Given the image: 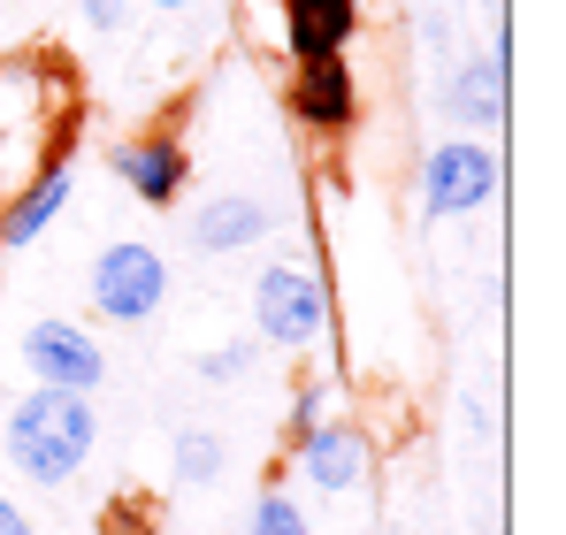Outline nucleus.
Returning a JSON list of instances; mask_svg holds the SVG:
<instances>
[{
  "instance_id": "4468645a",
  "label": "nucleus",
  "mask_w": 566,
  "mask_h": 535,
  "mask_svg": "<svg viewBox=\"0 0 566 535\" xmlns=\"http://www.w3.org/2000/svg\"><path fill=\"white\" fill-rule=\"evenodd\" d=\"M245 535H314V521H306L298 497H283V482H269L253 497V513H245Z\"/></svg>"
},
{
  "instance_id": "1a4fd4ad",
  "label": "nucleus",
  "mask_w": 566,
  "mask_h": 535,
  "mask_svg": "<svg viewBox=\"0 0 566 535\" xmlns=\"http://www.w3.org/2000/svg\"><path fill=\"white\" fill-rule=\"evenodd\" d=\"M269 230H276V207L253 199V191H214V199L185 207L191 253H245V245H261Z\"/></svg>"
},
{
  "instance_id": "2eb2a0df",
  "label": "nucleus",
  "mask_w": 566,
  "mask_h": 535,
  "mask_svg": "<svg viewBox=\"0 0 566 535\" xmlns=\"http://www.w3.org/2000/svg\"><path fill=\"white\" fill-rule=\"evenodd\" d=\"M99 535H161V513H154V497H138V490H115V497L99 505Z\"/></svg>"
},
{
  "instance_id": "39448f33",
  "label": "nucleus",
  "mask_w": 566,
  "mask_h": 535,
  "mask_svg": "<svg viewBox=\"0 0 566 535\" xmlns=\"http://www.w3.org/2000/svg\"><path fill=\"white\" fill-rule=\"evenodd\" d=\"M107 169H115V183H123L138 207L169 214V207L185 199V183H191V154H185L177 130H138V138L107 146Z\"/></svg>"
},
{
  "instance_id": "a211bd4d",
  "label": "nucleus",
  "mask_w": 566,
  "mask_h": 535,
  "mask_svg": "<svg viewBox=\"0 0 566 535\" xmlns=\"http://www.w3.org/2000/svg\"><path fill=\"white\" fill-rule=\"evenodd\" d=\"M130 8H138V0H77V15H85L93 31H123V23H130Z\"/></svg>"
},
{
  "instance_id": "f03ea898",
  "label": "nucleus",
  "mask_w": 566,
  "mask_h": 535,
  "mask_svg": "<svg viewBox=\"0 0 566 535\" xmlns=\"http://www.w3.org/2000/svg\"><path fill=\"white\" fill-rule=\"evenodd\" d=\"M253 329L276 353H314L329 337V283H322V268L298 261V253L261 268V283H253Z\"/></svg>"
},
{
  "instance_id": "f257e3e1",
  "label": "nucleus",
  "mask_w": 566,
  "mask_h": 535,
  "mask_svg": "<svg viewBox=\"0 0 566 535\" xmlns=\"http://www.w3.org/2000/svg\"><path fill=\"white\" fill-rule=\"evenodd\" d=\"M0 451L31 490H70L99 451V413L85 390H23L0 421Z\"/></svg>"
},
{
  "instance_id": "f8f14e48",
  "label": "nucleus",
  "mask_w": 566,
  "mask_h": 535,
  "mask_svg": "<svg viewBox=\"0 0 566 535\" xmlns=\"http://www.w3.org/2000/svg\"><path fill=\"white\" fill-rule=\"evenodd\" d=\"M444 115H452L468 138H490V130L505 123V62H497V54L460 62L452 85H444Z\"/></svg>"
},
{
  "instance_id": "6e6552de",
  "label": "nucleus",
  "mask_w": 566,
  "mask_h": 535,
  "mask_svg": "<svg viewBox=\"0 0 566 535\" xmlns=\"http://www.w3.org/2000/svg\"><path fill=\"white\" fill-rule=\"evenodd\" d=\"M368 466H376V444H368V429H353V421H322V429L298 437V474H306L322 497H353V490L368 482Z\"/></svg>"
},
{
  "instance_id": "423d86ee",
  "label": "nucleus",
  "mask_w": 566,
  "mask_h": 535,
  "mask_svg": "<svg viewBox=\"0 0 566 535\" xmlns=\"http://www.w3.org/2000/svg\"><path fill=\"white\" fill-rule=\"evenodd\" d=\"M23 367L39 375V390H99V382H107L99 337L77 329V322H54V314L23 329Z\"/></svg>"
},
{
  "instance_id": "ddd939ff",
  "label": "nucleus",
  "mask_w": 566,
  "mask_h": 535,
  "mask_svg": "<svg viewBox=\"0 0 566 535\" xmlns=\"http://www.w3.org/2000/svg\"><path fill=\"white\" fill-rule=\"evenodd\" d=\"M222 466H230V444H222L214 429H177V444H169V474H177L185 490L222 482Z\"/></svg>"
},
{
  "instance_id": "6ab92c4d",
  "label": "nucleus",
  "mask_w": 566,
  "mask_h": 535,
  "mask_svg": "<svg viewBox=\"0 0 566 535\" xmlns=\"http://www.w3.org/2000/svg\"><path fill=\"white\" fill-rule=\"evenodd\" d=\"M0 535H31V521H23V505L0 490Z\"/></svg>"
},
{
  "instance_id": "dca6fc26",
  "label": "nucleus",
  "mask_w": 566,
  "mask_h": 535,
  "mask_svg": "<svg viewBox=\"0 0 566 535\" xmlns=\"http://www.w3.org/2000/svg\"><path fill=\"white\" fill-rule=\"evenodd\" d=\"M322 421H329V382H298V390H291V413H283V437L298 444V437L322 429Z\"/></svg>"
},
{
  "instance_id": "7ed1b4c3",
  "label": "nucleus",
  "mask_w": 566,
  "mask_h": 535,
  "mask_svg": "<svg viewBox=\"0 0 566 535\" xmlns=\"http://www.w3.org/2000/svg\"><path fill=\"white\" fill-rule=\"evenodd\" d=\"M490 199H497V146L460 130V138L421 154V214L429 222H468Z\"/></svg>"
},
{
  "instance_id": "0eeeda50",
  "label": "nucleus",
  "mask_w": 566,
  "mask_h": 535,
  "mask_svg": "<svg viewBox=\"0 0 566 535\" xmlns=\"http://www.w3.org/2000/svg\"><path fill=\"white\" fill-rule=\"evenodd\" d=\"M291 123L314 130V138H345L360 123V85H353V62H291Z\"/></svg>"
},
{
  "instance_id": "9b49d317",
  "label": "nucleus",
  "mask_w": 566,
  "mask_h": 535,
  "mask_svg": "<svg viewBox=\"0 0 566 535\" xmlns=\"http://www.w3.org/2000/svg\"><path fill=\"white\" fill-rule=\"evenodd\" d=\"M70 183H77V177H70V161H39V169H31V183L0 207V245H8V253L39 245V238L54 230V214L70 207Z\"/></svg>"
},
{
  "instance_id": "20e7f679",
  "label": "nucleus",
  "mask_w": 566,
  "mask_h": 535,
  "mask_svg": "<svg viewBox=\"0 0 566 535\" xmlns=\"http://www.w3.org/2000/svg\"><path fill=\"white\" fill-rule=\"evenodd\" d=\"M169 291H177V275H169V261H161L146 238H115L93 261V306L107 322H123V329L154 322V314L169 306Z\"/></svg>"
},
{
  "instance_id": "aec40b11",
  "label": "nucleus",
  "mask_w": 566,
  "mask_h": 535,
  "mask_svg": "<svg viewBox=\"0 0 566 535\" xmlns=\"http://www.w3.org/2000/svg\"><path fill=\"white\" fill-rule=\"evenodd\" d=\"M154 8H169V15H185V8H199V0H154Z\"/></svg>"
},
{
  "instance_id": "9d476101",
  "label": "nucleus",
  "mask_w": 566,
  "mask_h": 535,
  "mask_svg": "<svg viewBox=\"0 0 566 535\" xmlns=\"http://www.w3.org/2000/svg\"><path fill=\"white\" fill-rule=\"evenodd\" d=\"M276 15L291 62H337L360 39V0H276Z\"/></svg>"
},
{
  "instance_id": "f3484780",
  "label": "nucleus",
  "mask_w": 566,
  "mask_h": 535,
  "mask_svg": "<svg viewBox=\"0 0 566 535\" xmlns=\"http://www.w3.org/2000/svg\"><path fill=\"white\" fill-rule=\"evenodd\" d=\"M245 375H253V345H245V337L199 353V382H245Z\"/></svg>"
}]
</instances>
